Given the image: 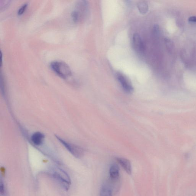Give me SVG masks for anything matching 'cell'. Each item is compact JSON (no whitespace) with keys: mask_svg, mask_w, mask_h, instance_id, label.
<instances>
[{"mask_svg":"<svg viewBox=\"0 0 196 196\" xmlns=\"http://www.w3.org/2000/svg\"><path fill=\"white\" fill-rule=\"evenodd\" d=\"M52 70L63 79H65L71 76V69L68 64L61 60L52 62L50 64Z\"/></svg>","mask_w":196,"mask_h":196,"instance_id":"2","label":"cell"},{"mask_svg":"<svg viewBox=\"0 0 196 196\" xmlns=\"http://www.w3.org/2000/svg\"><path fill=\"white\" fill-rule=\"evenodd\" d=\"M119 168L116 164H112L109 169L110 178L113 180L117 179L119 176Z\"/></svg>","mask_w":196,"mask_h":196,"instance_id":"8","label":"cell"},{"mask_svg":"<svg viewBox=\"0 0 196 196\" xmlns=\"http://www.w3.org/2000/svg\"><path fill=\"white\" fill-rule=\"evenodd\" d=\"M138 8L141 14H146L148 10V4L146 1H140L138 4Z\"/></svg>","mask_w":196,"mask_h":196,"instance_id":"11","label":"cell"},{"mask_svg":"<svg viewBox=\"0 0 196 196\" xmlns=\"http://www.w3.org/2000/svg\"><path fill=\"white\" fill-rule=\"evenodd\" d=\"M88 7L87 1H79L76 4L75 8L72 12V19L75 23L80 22L86 13Z\"/></svg>","mask_w":196,"mask_h":196,"instance_id":"3","label":"cell"},{"mask_svg":"<svg viewBox=\"0 0 196 196\" xmlns=\"http://www.w3.org/2000/svg\"><path fill=\"white\" fill-rule=\"evenodd\" d=\"M1 66H2V51H1Z\"/></svg>","mask_w":196,"mask_h":196,"instance_id":"16","label":"cell"},{"mask_svg":"<svg viewBox=\"0 0 196 196\" xmlns=\"http://www.w3.org/2000/svg\"><path fill=\"white\" fill-rule=\"evenodd\" d=\"M57 138L72 155L76 158H79L83 156L84 151L81 147L69 143L58 137H57Z\"/></svg>","mask_w":196,"mask_h":196,"instance_id":"4","label":"cell"},{"mask_svg":"<svg viewBox=\"0 0 196 196\" xmlns=\"http://www.w3.org/2000/svg\"><path fill=\"white\" fill-rule=\"evenodd\" d=\"M100 196H112V190L109 185L103 184L100 188Z\"/></svg>","mask_w":196,"mask_h":196,"instance_id":"10","label":"cell"},{"mask_svg":"<svg viewBox=\"0 0 196 196\" xmlns=\"http://www.w3.org/2000/svg\"><path fill=\"white\" fill-rule=\"evenodd\" d=\"M27 6H28V4L27 3L24 4L21 6L17 11V14L18 15H21L24 14V11H25L27 8Z\"/></svg>","mask_w":196,"mask_h":196,"instance_id":"12","label":"cell"},{"mask_svg":"<svg viewBox=\"0 0 196 196\" xmlns=\"http://www.w3.org/2000/svg\"><path fill=\"white\" fill-rule=\"evenodd\" d=\"M44 135L40 132H35L33 134L31 137V140L34 145H41L44 141Z\"/></svg>","mask_w":196,"mask_h":196,"instance_id":"9","label":"cell"},{"mask_svg":"<svg viewBox=\"0 0 196 196\" xmlns=\"http://www.w3.org/2000/svg\"><path fill=\"white\" fill-rule=\"evenodd\" d=\"M153 31L154 34L158 35L159 32V28L158 26L155 24L153 27Z\"/></svg>","mask_w":196,"mask_h":196,"instance_id":"14","label":"cell"},{"mask_svg":"<svg viewBox=\"0 0 196 196\" xmlns=\"http://www.w3.org/2000/svg\"><path fill=\"white\" fill-rule=\"evenodd\" d=\"M188 21L191 23H196V16H191L188 18Z\"/></svg>","mask_w":196,"mask_h":196,"instance_id":"15","label":"cell"},{"mask_svg":"<svg viewBox=\"0 0 196 196\" xmlns=\"http://www.w3.org/2000/svg\"><path fill=\"white\" fill-rule=\"evenodd\" d=\"M117 78L122 88L126 93H133V86L126 77L122 74L119 73L117 74Z\"/></svg>","mask_w":196,"mask_h":196,"instance_id":"5","label":"cell"},{"mask_svg":"<svg viewBox=\"0 0 196 196\" xmlns=\"http://www.w3.org/2000/svg\"><path fill=\"white\" fill-rule=\"evenodd\" d=\"M5 186H4L3 183L1 181V184H0V192L1 194H4L5 193Z\"/></svg>","mask_w":196,"mask_h":196,"instance_id":"13","label":"cell"},{"mask_svg":"<svg viewBox=\"0 0 196 196\" xmlns=\"http://www.w3.org/2000/svg\"><path fill=\"white\" fill-rule=\"evenodd\" d=\"M48 174L62 187L67 191L70 188L71 181L68 174L60 168H54L48 172Z\"/></svg>","mask_w":196,"mask_h":196,"instance_id":"1","label":"cell"},{"mask_svg":"<svg viewBox=\"0 0 196 196\" xmlns=\"http://www.w3.org/2000/svg\"><path fill=\"white\" fill-rule=\"evenodd\" d=\"M116 160L129 175L132 174V166L130 161L126 158H116Z\"/></svg>","mask_w":196,"mask_h":196,"instance_id":"7","label":"cell"},{"mask_svg":"<svg viewBox=\"0 0 196 196\" xmlns=\"http://www.w3.org/2000/svg\"><path fill=\"white\" fill-rule=\"evenodd\" d=\"M133 46L136 51L139 53L145 52V47L140 36L138 34H135L133 36Z\"/></svg>","mask_w":196,"mask_h":196,"instance_id":"6","label":"cell"}]
</instances>
